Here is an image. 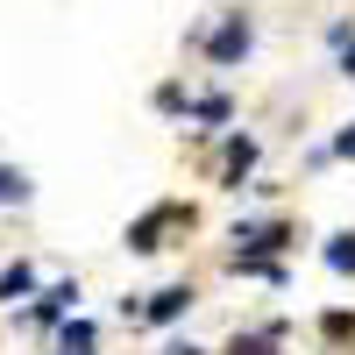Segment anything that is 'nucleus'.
Listing matches in <instances>:
<instances>
[{"label": "nucleus", "mask_w": 355, "mask_h": 355, "mask_svg": "<svg viewBox=\"0 0 355 355\" xmlns=\"http://www.w3.org/2000/svg\"><path fill=\"white\" fill-rule=\"evenodd\" d=\"M242 50H249V21H242V15H227V21H220V36H214V64H234Z\"/></svg>", "instance_id": "f257e3e1"}, {"label": "nucleus", "mask_w": 355, "mask_h": 355, "mask_svg": "<svg viewBox=\"0 0 355 355\" xmlns=\"http://www.w3.org/2000/svg\"><path fill=\"white\" fill-rule=\"evenodd\" d=\"M28 291H36V270H28V263H15V270H0V306L28 299Z\"/></svg>", "instance_id": "f03ea898"}, {"label": "nucleus", "mask_w": 355, "mask_h": 355, "mask_svg": "<svg viewBox=\"0 0 355 355\" xmlns=\"http://www.w3.org/2000/svg\"><path fill=\"white\" fill-rule=\"evenodd\" d=\"M249 164H256V142H249V135H234V142H227V178H234V185L249 178Z\"/></svg>", "instance_id": "7ed1b4c3"}, {"label": "nucleus", "mask_w": 355, "mask_h": 355, "mask_svg": "<svg viewBox=\"0 0 355 355\" xmlns=\"http://www.w3.org/2000/svg\"><path fill=\"white\" fill-rule=\"evenodd\" d=\"M185 306H192V291H185V284H171V291H157V306H150V320H178Z\"/></svg>", "instance_id": "20e7f679"}, {"label": "nucleus", "mask_w": 355, "mask_h": 355, "mask_svg": "<svg viewBox=\"0 0 355 355\" xmlns=\"http://www.w3.org/2000/svg\"><path fill=\"white\" fill-rule=\"evenodd\" d=\"M71 299H78V284H50V291H43V306H36V320H57Z\"/></svg>", "instance_id": "39448f33"}, {"label": "nucleus", "mask_w": 355, "mask_h": 355, "mask_svg": "<svg viewBox=\"0 0 355 355\" xmlns=\"http://www.w3.org/2000/svg\"><path fill=\"white\" fill-rule=\"evenodd\" d=\"M57 348H64V355H93V320H71V327H64V341H57Z\"/></svg>", "instance_id": "423d86ee"}, {"label": "nucleus", "mask_w": 355, "mask_h": 355, "mask_svg": "<svg viewBox=\"0 0 355 355\" xmlns=\"http://www.w3.org/2000/svg\"><path fill=\"white\" fill-rule=\"evenodd\" d=\"M327 263H334V270H355V234H334V242H327Z\"/></svg>", "instance_id": "0eeeda50"}, {"label": "nucleus", "mask_w": 355, "mask_h": 355, "mask_svg": "<svg viewBox=\"0 0 355 355\" xmlns=\"http://www.w3.org/2000/svg\"><path fill=\"white\" fill-rule=\"evenodd\" d=\"M8 199H15V206L28 199V178H21V171H0V206H8Z\"/></svg>", "instance_id": "6e6552de"}, {"label": "nucleus", "mask_w": 355, "mask_h": 355, "mask_svg": "<svg viewBox=\"0 0 355 355\" xmlns=\"http://www.w3.org/2000/svg\"><path fill=\"white\" fill-rule=\"evenodd\" d=\"M334 50H341V71L355 78V28H334Z\"/></svg>", "instance_id": "1a4fd4ad"}, {"label": "nucleus", "mask_w": 355, "mask_h": 355, "mask_svg": "<svg viewBox=\"0 0 355 355\" xmlns=\"http://www.w3.org/2000/svg\"><path fill=\"white\" fill-rule=\"evenodd\" d=\"M227 355H270V334H249V341L234 334V348H227Z\"/></svg>", "instance_id": "9d476101"}, {"label": "nucleus", "mask_w": 355, "mask_h": 355, "mask_svg": "<svg viewBox=\"0 0 355 355\" xmlns=\"http://www.w3.org/2000/svg\"><path fill=\"white\" fill-rule=\"evenodd\" d=\"M334 157H355V128H341V135H334Z\"/></svg>", "instance_id": "9b49d317"}, {"label": "nucleus", "mask_w": 355, "mask_h": 355, "mask_svg": "<svg viewBox=\"0 0 355 355\" xmlns=\"http://www.w3.org/2000/svg\"><path fill=\"white\" fill-rule=\"evenodd\" d=\"M164 355H199V348H164Z\"/></svg>", "instance_id": "f8f14e48"}]
</instances>
